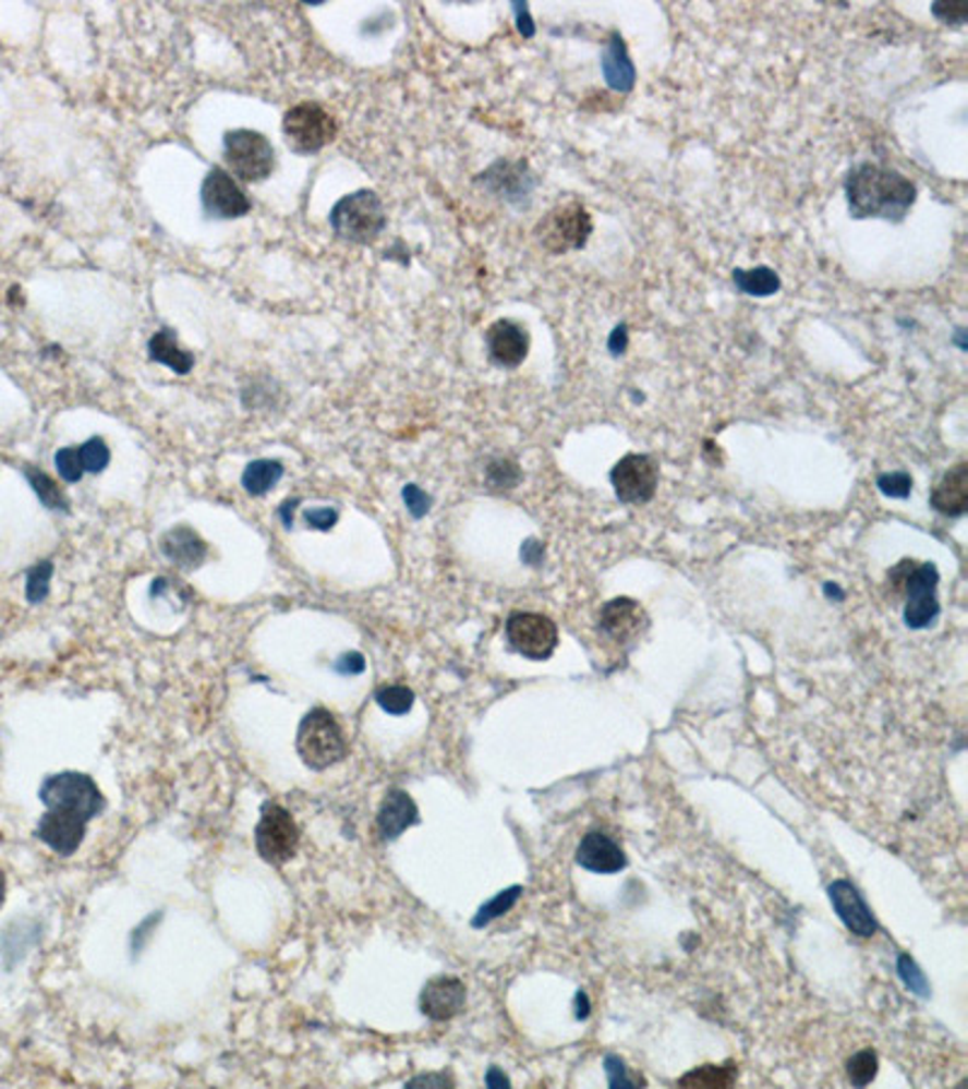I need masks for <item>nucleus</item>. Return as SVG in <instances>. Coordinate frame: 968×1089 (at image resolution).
<instances>
[{
	"label": "nucleus",
	"instance_id": "1",
	"mask_svg": "<svg viewBox=\"0 0 968 1089\" xmlns=\"http://www.w3.org/2000/svg\"><path fill=\"white\" fill-rule=\"evenodd\" d=\"M845 196L847 208L857 221L882 218V221L900 223L918 199V186L896 170L862 162L847 172Z\"/></svg>",
	"mask_w": 968,
	"mask_h": 1089
},
{
	"label": "nucleus",
	"instance_id": "2",
	"mask_svg": "<svg viewBox=\"0 0 968 1089\" xmlns=\"http://www.w3.org/2000/svg\"><path fill=\"white\" fill-rule=\"evenodd\" d=\"M295 751L311 770H327L344 761L347 739L335 714L325 707H313L299 724Z\"/></svg>",
	"mask_w": 968,
	"mask_h": 1089
},
{
	"label": "nucleus",
	"instance_id": "3",
	"mask_svg": "<svg viewBox=\"0 0 968 1089\" xmlns=\"http://www.w3.org/2000/svg\"><path fill=\"white\" fill-rule=\"evenodd\" d=\"M591 233L593 218L579 202L557 204L535 226V238L549 255H567L571 250H581Z\"/></svg>",
	"mask_w": 968,
	"mask_h": 1089
},
{
	"label": "nucleus",
	"instance_id": "4",
	"mask_svg": "<svg viewBox=\"0 0 968 1089\" xmlns=\"http://www.w3.org/2000/svg\"><path fill=\"white\" fill-rule=\"evenodd\" d=\"M891 579H900L906 589V610L904 618L910 630H925L940 615L937 584L940 571L932 562H900Z\"/></svg>",
	"mask_w": 968,
	"mask_h": 1089
},
{
	"label": "nucleus",
	"instance_id": "5",
	"mask_svg": "<svg viewBox=\"0 0 968 1089\" xmlns=\"http://www.w3.org/2000/svg\"><path fill=\"white\" fill-rule=\"evenodd\" d=\"M39 799L47 809L75 811L87 821L97 819L107 809V799L100 787L95 785V779L85 773H73V770H65V773L49 775L44 779L39 787Z\"/></svg>",
	"mask_w": 968,
	"mask_h": 1089
},
{
	"label": "nucleus",
	"instance_id": "6",
	"mask_svg": "<svg viewBox=\"0 0 968 1089\" xmlns=\"http://www.w3.org/2000/svg\"><path fill=\"white\" fill-rule=\"evenodd\" d=\"M335 233L351 242H371L385 228V211L376 192L361 190L339 199L329 214Z\"/></svg>",
	"mask_w": 968,
	"mask_h": 1089
},
{
	"label": "nucleus",
	"instance_id": "7",
	"mask_svg": "<svg viewBox=\"0 0 968 1089\" xmlns=\"http://www.w3.org/2000/svg\"><path fill=\"white\" fill-rule=\"evenodd\" d=\"M255 845L264 862L283 864L293 860L301 845V831L295 826L289 809L274 801L262 804V819L255 828Z\"/></svg>",
	"mask_w": 968,
	"mask_h": 1089
},
{
	"label": "nucleus",
	"instance_id": "8",
	"mask_svg": "<svg viewBox=\"0 0 968 1089\" xmlns=\"http://www.w3.org/2000/svg\"><path fill=\"white\" fill-rule=\"evenodd\" d=\"M226 160L240 180L259 182L274 170V148L259 131L235 129L223 136Z\"/></svg>",
	"mask_w": 968,
	"mask_h": 1089
},
{
	"label": "nucleus",
	"instance_id": "9",
	"mask_svg": "<svg viewBox=\"0 0 968 1089\" xmlns=\"http://www.w3.org/2000/svg\"><path fill=\"white\" fill-rule=\"evenodd\" d=\"M506 640L513 652L531 658V662H547L557 649V625L543 613H511L506 620Z\"/></svg>",
	"mask_w": 968,
	"mask_h": 1089
},
{
	"label": "nucleus",
	"instance_id": "10",
	"mask_svg": "<svg viewBox=\"0 0 968 1089\" xmlns=\"http://www.w3.org/2000/svg\"><path fill=\"white\" fill-rule=\"evenodd\" d=\"M283 134L299 153H315L335 138L337 124L320 105L301 102L286 112Z\"/></svg>",
	"mask_w": 968,
	"mask_h": 1089
},
{
	"label": "nucleus",
	"instance_id": "11",
	"mask_svg": "<svg viewBox=\"0 0 968 1089\" xmlns=\"http://www.w3.org/2000/svg\"><path fill=\"white\" fill-rule=\"evenodd\" d=\"M615 497L625 504H646L658 487V465L652 456L630 453L610 470Z\"/></svg>",
	"mask_w": 968,
	"mask_h": 1089
},
{
	"label": "nucleus",
	"instance_id": "12",
	"mask_svg": "<svg viewBox=\"0 0 968 1089\" xmlns=\"http://www.w3.org/2000/svg\"><path fill=\"white\" fill-rule=\"evenodd\" d=\"M87 823L90 821L75 811L47 809V813H44L37 823L35 835L57 855L71 857L78 852V847L83 845Z\"/></svg>",
	"mask_w": 968,
	"mask_h": 1089
},
{
	"label": "nucleus",
	"instance_id": "13",
	"mask_svg": "<svg viewBox=\"0 0 968 1089\" xmlns=\"http://www.w3.org/2000/svg\"><path fill=\"white\" fill-rule=\"evenodd\" d=\"M204 211L214 218H240L250 211L247 194L221 168H214L202 184Z\"/></svg>",
	"mask_w": 968,
	"mask_h": 1089
},
{
	"label": "nucleus",
	"instance_id": "14",
	"mask_svg": "<svg viewBox=\"0 0 968 1089\" xmlns=\"http://www.w3.org/2000/svg\"><path fill=\"white\" fill-rule=\"evenodd\" d=\"M477 182L487 192L497 194L499 199H506V202H511V204L525 202L528 196H531L533 190H535L533 172H531V168H528V162H523V160H519V162H511V160L494 162L487 172L480 174Z\"/></svg>",
	"mask_w": 968,
	"mask_h": 1089
},
{
	"label": "nucleus",
	"instance_id": "15",
	"mask_svg": "<svg viewBox=\"0 0 968 1089\" xmlns=\"http://www.w3.org/2000/svg\"><path fill=\"white\" fill-rule=\"evenodd\" d=\"M468 990L460 978L436 976L428 981L420 995L422 1015L432 1021H448L465 1009Z\"/></svg>",
	"mask_w": 968,
	"mask_h": 1089
},
{
	"label": "nucleus",
	"instance_id": "16",
	"mask_svg": "<svg viewBox=\"0 0 968 1089\" xmlns=\"http://www.w3.org/2000/svg\"><path fill=\"white\" fill-rule=\"evenodd\" d=\"M828 896L838 918L852 934H857V937H872V934H876V920L855 884L847 882V879H838V882L828 886Z\"/></svg>",
	"mask_w": 968,
	"mask_h": 1089
},
{
	"label": "nucleus",
	"instance_id": "17",
	"mask_svg": "<svg viewBox=\"0 0 968 1089\" xmlns=\"http://www.w3.org/2000/svg\"><path fill=\"white\" fill-rule=\"evenodd\" d=\"M649 627L642 605L632 598H613L601 610V632L613 642H634Z\"/></svg>",
	"mask_w": 968,
	"mask_h": 1089
},
{
	"label": "nucleus",
	"instance_id": "18",
	"mask_svg": "<svg viewBox=\"0 0 968 1089\" xmlns=\"http://www.w3.org/2000/svg\"><path fill=\"white\" fill-rule=\"evenodd\" d=\"M487 349L494 363L504 368L521 366L531 349V335L528 329L516 320H497L487 329Z\"/></svg>",
	"mask_w": 968,
	"mask_h": 1089
},
{
	"label": "nucleus",
	"instance_id": "19",
	"mask_svg": "<svg viewBox=\"0 0 968 1089\" xmlns=\"http://www.w3.org/2000/svg\"><path fill=\"white\" fill-rule=\"evenodd\" d=\"M577 864L593 874H618L620 869L627 867V857L610 835L591 831L577 847Z\"/></svg>",
	"mask_w": 968,
	"mask_h": 1089
},
{
	"label": "nucleus",
	"instance_id": "20",
	"mask_svg": "<svg viewBox=\"0 0 968 1089\" xmlns=\"http://www.w3.org/2000/svg\"><path fill=\"white\" fill-rule=\"evenodd\" d=\"M420 823V809H416L414 799L407 795L404 789H390L388 795L383 797V804L378 809V835L380 840L390 843L398 840L400 835Z\"/></svg>",
	"mask_w": 968,
	"mask_h": 1089
},
{
	"label": "nucleus",
	"instance_id": "21",
	"mask_svg": "<svg viewBox=\"0 0 968 1089\" xmlns=\"http://www.w3.org/2000/svg\"><path fill=\"white\" fill-rule=\"evenodd\" d=\"M206 543L199 533L186 525H178L160 537V553L170 559L174 567L184 571H194L204 565L206 559Z\"/></svg>",
	"mask_w": 968,
	"mask_h": 1089
},
{
	"label": "nucleus",
	"instance_id": "22",
	"mask_svg": "<svg viewBox=\"0 0 968 1089\" xmlns=\"http://www.w3.org/2000/svg\"><path fill=\"white\" fill-rule=\"evenodd\" d=\"M932 506L940 513L949 516V519H959L966 513L968 506V463L961 460L954 468L944 472L942 480L937 482V487L932 489L930 497Z\"/></svg>",
	"mask_w": 968,
	"mask_h": 1089
},
{
	"label": "nucleus",
	"instance_id": "23",
	"mask_svg": "<svg viewBox=\"0 0 968 1089\" xmlns=\"http://www.w3.org/2000/svg\"><path fill=\"white\" fill-rule=\"evenodd\" d=\"M601 71H603V78H605V83H608L610 90L630 93L634 87V78H637L634 63L630 59V53H627V47H625V41L618 32H613L610 39L605 41L603 57H601Z\"/></svg>",
	"mask_w": 968,
	"mask_h": 1089
},
{
	"label": "nucleus",
	"instance_id": "24",
	"mask_svg": "<svg viewBox=\"0 0 968 1089\" xmlns=\"http://www.w3.org/2000/svg\"><path fill=\"white\" fill-rule=\"evenodd\" d=\"M148 354L153 361H158V363H162V366L172 368L174 373H180V376H184V373H190L194 368V356L190 354V351H184L178 347V337H174L172 329H160V332L150 337Z\"/></svg>",
	"mask_w": 968,
	"mask_h": 1089
},
{
	"label": "nucleus",
	"instance_id": "25",
	"mask_svg": "<svg viewBox=\"0 0 968 1089\" xmlns=\"http://www.w3.org/2000/svg\"><path fill=\"white\" fill-rule=\"evenodd\" d=\"M281 477H283V465L279 460L259 458L252 460L245 472H242V487H245V492L252 494V497H262V494H267L277 487V482Z\"/></svg>",
	"mask_w": 968,
	"mask_h": 1089
},
{
	"label": "nucleus",
	"instance_id": "26",
	"mask_svg": "<svg viewBox=\"0 0 968 1089\" xmlns=\"http://www.w3.org/2000/svg\"><path fill=\"white\" fill-rule=\"evenodd\" d=\"M734 283L741 293L758 295V299H767V295H773L779 291L777 271L770 269V267L734 269Z\"/></svg>",
	"mask_w": 968,
	"mask_h": 1089
},
{
	"label": "nucleus",
	"instance_id": "27",
	"mask_svg": "<svg viewBox=\"0 0 968 1089\" xmlns=\"http://www.w3.org/2000/svg\"><path fill=\"white\" fill-rule=\"evenodd\" d=\"M22 472H25V477H27V482L32 484V489H35V494L39 497V501H41L44 506H47V509H51V511H61V513L69 511V499H65V494L61 492L59 484L53 482V480L47 475V472L39 470V468H35V465H27L25 470H22Z\"/></svg>",
	"mask_w": 968,
	"mask_h": 1089
},
{
	"label": "nucleus",
	"instance_id": "28",
	"mask_svg": "<svg viewBox=\"0 0 968 1089\" xmlns=\"http://www.w3.org/2000/svg\"><path fill=\"white\" fill-rule=\"evenodd\" d=\"M736 1082V1065H702L698 1070H690L678 1080L680 1087H731Z\"/></svg>",
	"mask_w": 968,
	"mask_h": 1089
},
{
	"label": "nucleus",
	"instance_id": "29",
	"mask_svg": "<svg viewBox=\"0 0 968 1089\" xmlns=\"http://www.w3.org/2000/svg\"><path fill=\"white\" fill-rule=\"evenodd\" d=\"M523 894V886H511V888H504L501 894L494 896L492 900H487L480 910H477V916L472 918V928L475 930H482V928H487L492 920H497L501 916H506L516 904H519V898Z\"/></svg>",
	"mask_w": 968,
	"mask_h": 1089
},
{
	"label": "nucleus",
	"instance_id": "30",
	"mask_svg": "<svg viewBox=\"0 0 968 1089\" xmlns=\"http://www.w3.org/2000/svg\"><path fill=\"white\" fill-rule=\"evenodd\" d=\"M879 1073V1058L872 1049L857 1051L850 1061H847V1077L855 1087H867L874 1080Z\"/></svg>",
	"mask_w": 968,
	"mask_h": 1089
},
{
	"label": "nucleus",
	"instance_id": "31",
	"mask_svg": "<svg viewBox=\"0 0 968 1089\" xmlns=\"http://www.w3.org/2000/svg\"><path fill=\"white\" fill-rule=\"evenodd\" d=\"M376 702L383 712L400 717L414 707V692L407 686H385L376 692Z\"/></svg>",
	"mask_w": 968,
	"mask_h": 1089
},
{
	"label": "nucleus",
	"instance_id": "32",
	"mask_svg": "<svg viewBox=\"0 0 968 1089\" xmlns=\"http://www.w3.org/2000/svg\"><path fill=\"white\" fill-rule=\"evenodd\" d=\"M53 577V562L51 559H44V562L35 565L27 571V584H25V596L29 603H41L49 596V584Z\"/></svg>",
	"mask_w": 968,
	"mask_h": 1089
},
{
	"label": "nucleus",
	"instance_id": "33",
	"mask_svg": "<svg viewBox=\"0 0 968 1089\" xmlns=\"http://www.w3.org/2000/svg\"><path fill=\"white\" fill-rule=\"evenodd\" d=\"M521 480V470L509 458H497L487 465V484L494 489H513Z\"/></svg>",
	"mask_w": 968,
	"mask_h": 1089
},
{
	"label": "nucleus",
	"instance_id": "34",
	"mask_svg": "<svg viewBox=\"0 0 968 1089\" xmlns=\"http://www.w3.org/2000/svg\"><path fill=\"white\" fill-rule=\"evenodd\" d=\"M78 450H81V460H83L85 472H93V475H97V472H102L109 465V448L100 436H93L90 441H85L83 446H78Z\"/></svg>",
	"mask_w": 968,
	"mask_h": 1089
},
{
	"label": "nucleus",
	"instance_id": "35",
	"mask_svg": "<svg viewBox=\"0 0 968 1089\" xmlns=\"http://www.w3.org/2000/svg\"><path fill=\"white\" fill-rule=\"evenodd\" d=\"M896 968H898L900 981H904V983L912 990V993L920 995V997H928V995H930V983H928L925 973L920 971L918 964L912 961L908 954H900V956H898V964H896Z\"/></svg>",
	"mask_w": 968,
	"mask_h": 1089
},
{
	"label": "nucleus",
	"instance_id": "36",
	"mask_svg": "<svg viewBox=\"0 0 968 1089\" xmlns=\"http://www.w3.org/2000/svg\"><path fill=\"white\" fill-rule=\"evenodd\" d=\"M876 487H879V492L884 494V497L906 499V497H910V492H912V477L904 470L884 472V475L876 477Z\"/></svg>",
	"mask_w": 968,
	"mask_h": 1089
},
{
	"label": "nucleus",
	"instance_id": "37",
	"mask_svg": "<svg viewBox=\"0 0 968 1089\" xmlns=\"http://www.w3.org/2000/svg\"><path fill=\"white\" fill-rule=\"evenodd\" d=\"M53 465H57L61 480L69 482V484L81 482V477L85 475L78 448H61L57 458H53Z\"/></svg>",
	"mask_w": 968,
	"mask_h": 1089
},
{
	"label": "nucleus",
	"instance_id": "38",
	"mask_svg": "<svg viewBox=\"0 0 968 1089\" xmlns=\"http://www.w3.org/2000/svg\"><path fill=\"white\" fill-rule=\"evenodd\" d=\"M605 1075H608V1085L615 1089H634L637 1085H644L642 1077H632L620 1055L613 1053L605 1055Z\"/></svg>",
	"mask_w": 968,
	"mask_h": 1089
},
{
	"label": "nucleus",
	"instance_id": "39",
	"mask_svg": "<svg viewBox=\"0 0 968 1089\" xmlns=\"http://www.w3.org/2000/svg\"><path fill=\"white\" fill-rule=\"evenodd\" d=\"M402 501L407 506V511H410L414 519H422V516H426L434 504L432 497H428L422 487H416V484H407V487L402 489Z\"/></svg>",
	"mask_w": 968,
	"mask_h": 1089
},
{
	"label": "nucleus",
	"instance_id": "40",
	"mask_svg": "<svg viewBox=\"0 0 968 1089\" xmlns=\"http://www.w3.org/2000/svg\"><path fill=\"white\" fill-rule=\"evenodd\" d=\"M932 15L942 20L944 25H964L968 15V5L961 0H954V3H934Z\"/></svg>",
	"mask_w": 968,
	"mask_h": 1089
},
{
	"label": "nucleus",
	"instance_id": "41",
	"mask_svg": "<svg viewBox=\"0 0 968 1089\" xmlns=\"http://www.w3.org/2000/svg\"><path fill=\"white\" fill-rule=\"evenodd\" d=\"M303 521L307 523V528H313V531H332V525H337L339 521V511L329 509V506H323V509H307L303 511Z\"/></svg>",
	"mask_w": 968,
	"mask_h": 1089
},
{
	"label": "nucleus",
	"instance_id": "42",
	"mask_svg": "<svg viewBox=\"0 0 968 1089\" xmlns=\"http://www.w3.org/2000/svg\"><path fill=\"white\" fill-rule=\"evenodd\" d=\"M160 920H162V912H160V910H156V912H153L150 918L143 920L141 925H138L134 932H131V940H129V944H131V952H134V959H136V956L143 952V947H146V940H150V932L156 930V925H158Z\"/></svg>",
	"mask_w": 968,
	"mask_h": 1089
},
{
	"label": "nucleus",
	"instance_id": "43",
	"mask_svg": "<svg viewBox=\"0 0 968 1089\" xmlns=\"http://www.w3.org/2000/svg\"><path fill=\"white\" fill-rule=\"evenodd\" d=\"M366 670V656L361 652H347L335 662V674L339 676H361Z\"/></svg>",
	"mask_w": 968,
	"mask_h": 1089
},
{
	"label": "nucleus",
	"instance_id": "44",
	"mask_svg": "<svg viewBox=\"0 0 968 1089\" xmlns=\"http://www.w3.org/2000/svg\"><path fill=\"white\" fill-rule=\"evenodd\" d=\"M407 1087L410 1089L412 1087H456V1082L448 1073H428V1075L412 1077V1080L407 1082Z\"/></svg>",
	"mask_w": 968,
	"mask_h": 1089
},
{
	"label": "nucleus",
	"instance_id": "45",
	"mask_svg": "<svg viewBox=\"0 0 968 1089\" xmlns=\"http://www.w3.org/2000/svg\"><path fill=\"white\" fill-rule=\"evenodd\" d=\"M513 13H516V25H519V32L525 37V39H531L535 35V25H533V17H531V10H528L525 3H513Z\"/></svg>",
	"mask_w": 968,
	"mask_h": 1089
},
{
	"label": "nucleus",
	"instance_id": "46",
	"mask_svg": "<svg viewBox=\"0 0 968 1089\" xmlns=\"http://www.w3.org/2000/svg\"><path fill=\"white\" fill-rule=\"evenodd\" d=\"M608 349H610L613 356L625 354V349H627V325H618V327L613 329V335L608 339Z\"/></svg>",
	"mask_w": 968,
	"mask_h": 1089
},
{
	"label": "nucleus",
	"instance_id": "47",
	"mask_svg": "<svg viewBox=\"0 0 968 1089\" xmlns=\"http://www.w3.org/2000/svg\"><path fill=\"white\" fill-rule=\"evenodd\" d=\"M543 553H545V549H543V545H541V543L535 541V537H531V541H525V545L521 547V557H523V562H525V565H531V567H535L537 562H541Z\"/></svg>",
	"mask_w": 968,
	"mask_h": 1089
},
{
	"label": "nucleus",
	"instance_id": "48",
	"mask_svg": "<svg viewBox=\"0 0 968 1089\" xmlns=\"http://www.w3.org/2000/svg\"><path fill=\"white\" fill-rule=\"evenodd\" d=\"M484 1085L487 1087H511V1080L497 1068V1065H492L487 1075H484Z\"/></svg>",
	"mask_w": 968,
	"mask_h": 1089
},
{
	"label": "nucleus",
	"instance_id": "49",
	"mask_svg": "<svg viewBox=\"0 0 968 1089\" xmlns=\"http://www.w3.org/2000/svg\"><path fill=\"white\" fill-rule=\"evenodd\" d=\"M295 506H299V499H286L281 504V509H279V519L283 523V528H293V513H295Z\"/></svg>",
	"mask_w": 968,
	"mask_h": 1089
},
{
	"label": "nucleus",
	"instance_id": "50",
	"mask_svg": "<svg viewBox=\"0 0 968 1089\" xmlns=\"http://www.w3.org/2000/svg\"><path fill=\"white\" fill-rule=\"evenodd\" d=\"M574 1007H577V1019H586L589 1017V1012H591V1005H589V995L584 993V990H579L577 997H574Z\"/></svg>",
	"mask_w": 968,
	"mask_h": 1089
},
{
	"label": "nucleus",
	"instance_id": "51",
	"mask_svg": "<svg viewBox=\"0 0 968 1089\" xmlns=\"http://www.w3.org/2000/svg\"><path fill=\"white\" fill-rule=\"evenodd\" d=\"M826 593L828 596H835V598H843V591L838 586H833V584H826Z\"/></svg>",
	"mask_w": 968,
	"mask_h": 1089
},
{
	"label": "nucleus",
	"instance_id": "52",
	"mask_svg": "<svg viewBox=\"0 0 968 1089\" xmlns=\"http://www.w3.org/2000/svg\"><path fill=\"white\" fill-rule=\"evenodd\" d=\"M3 900H5V874L0 872V906H3Z\"/></svg>",
	"mask_w": 968,
	"mask_h": 1089
}]
</instances>
